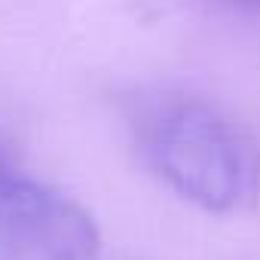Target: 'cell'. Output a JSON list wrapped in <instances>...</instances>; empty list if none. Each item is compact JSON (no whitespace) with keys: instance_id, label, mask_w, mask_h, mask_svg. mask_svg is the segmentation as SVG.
I'll use <instances>...</instances> for the list:
<instances>
[{"instance_id":"obj_1","label":"cell","mask_w":260,"mask_h":260,"mask_svg":"<svg viewBox=\"0 0 260 260\" xmlns=\"http://www.w3.org/2000/svg\"><path fill=\"white\" fill-rule=\"evenodd\" d=\"M122 119L138 159L184 202L223 214L245 199L248 153L205 98L166 86L132 89L122 98Z\"/></svg>"},{"instance_id":"obj_2","label":"cell","mask_w":260,"mask_h":260,"mask_svg":"<svg viewBox=\"0 0 260 260\" xmlns=\"http://www.w3.org/2000/svg\"><path fill=\"white\" fill-rule=\"evenodd\" d=\"M92 214L22 172L0 181V260H95Z\"/></svg>"},{"instance_id":"obj_3","label":"cell","mask_w":260,"mask_h":260,"mask_svg":"<svg viewBox=\"0 0 260 260\" xmlns=\"http://www.w3.org/2000/svg\"><path fill=\"white\" fill-rule=\"evenodd\" d=\"M16 172H22V169H19V159L13 153V147L7 141H0V181L10 178V175H16Z\"/></svg>"},{"instance_id":"obj_4","label":"cell","mask_w":260,"mask_h":260,"mask_svg":"<svg viewBox=\"0 0 260 260\" xmlns=\"http://www.w3.org/2000/svg\"><path fill=\"white\" fill-rule=\"evenodd\" d=\"M214 4L236 10V13H248V16H260V0H214Z\"/></svg>"}]
</instances>
